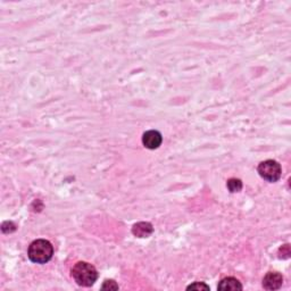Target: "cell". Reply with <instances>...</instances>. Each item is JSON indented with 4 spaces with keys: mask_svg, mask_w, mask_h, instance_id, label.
<instances>
[{
    "mask_svg": "<svg viewBox=\"0 0 291 291\" xmlns=\"http://www.w3.org/2000/svg\"><path fill=\"white\" fill-rule=\"evenodd\" d=\"M72 276L81 287H91L98 279L96 267L87 261H77L72 269Z\"/></svg>",
    "mask_w": 291,
    "mask_h": 291,
    "instance_id": "6da1fadb",
    "label": "cell"
},
{
    "mask_svg": "<svg viewBox=\"0 0 291 291\" xmlns=\"http://www.w3.org/2000/svg\"><path fill=\"white\" fill-rule=\"evenodd\" d=\"M54 255V247L48 240L38 239L34 240L29 246L28 256L31 261L37 264H46L52 258Z\"/></svg>",
    "mask_w": 291,
    "mask_h": 291,
    "instance_id": "7a4b0ae2",
    "label": "cell"
},
{
    "mask_svg": "<svg viewBox=\"0 0 291 291\" xmlns=\"http://www.w3.org/2000/svg\"><path fill=\"white\" fill-rule=\"evenodd\" d=\"M257 171L261 178L269 182H276L281 178V174H282L280 164L276 161H273V159H267V161L261 162L258 165Z\"/></svg>",
    "mask_w": 291,
    "mask_h": 291,
    "instance_id": "3957f363",
    "label": "cell"
},
{
    "mask_svg": "<svg viewBox=\"0 0 291 291\" xmlns=\"http://www.w3.org/2000/svg\"><path fill=\"white\" fill-rule=\"evenodd\" d=\"M163 137L158 131L156 130H150L143 133L142 136V143L146 148L148 149H157L159 146L162 145Z\"/></svg>",
    "mask_w": 291,
    "mask_h": 291,
    "instance_id": "277c9868",
    "label": "cell"
},
{
    "mask_svg": "<svg viewBox=\"0 0 291 291\" xmlns=\"http://www.w3.org/2000/svg\"><path fill=\"white\" fill-rule=\"evenodd\" d=\"M283 276L277 272H269L263 279V287L266 290H277L282 287Z\"/></svg>",
    "mask_w": 291,
    "mask_h": 291,
    "instance_id": "5b68a950",
    "label": "cell"
},
{
    "mask_svg": "<svg viewBox=\"0 0 291 291\" xmlns=\"http://www.w3.org/2000/svg\"><path fill=\"white\" fill-rule=\"evenodd\" d=\"M217 289L221 291L243 290V284L240 283L239 280L235 279V277H225V279L221 280V282L218 283Z\"/></svg>",
    "mask_w": 291,
    "mask_h": 291,
    "instance_id": "8992f818",
    "label": "cell"
},
{
    "mask_svg": "<svg viewBox=\"0 0 291 291\" xmlns=\"http://www.w3.org/2000/svg\"><path fill=\"white\" fill-rule=\"evenodd\" d=\"M153 225L148 223V222H139L133 225L132 228V233L136 235V237L139 238H147L149 237L150 234L153 233Z\"/></svg>",
    "mask_w": 291,
    "mask_h": 291,
    "instance_id": "52a82bcc",
    "label": "cell"
},
{
    "mask_svg": "<svg viewBox=\"0 0 291 291\" xmlns=\"http://www.w3.org/2000/svg\"><path fill=\"white\" fill-rule=\"evenodd\" d=\"M227 187L230 192H239L243 189V182L239 179H230L228 180Z\"/></svg>",
    "mask_w": 291,
    "mask_h": 291,
    "instance_id": "ba28073f",
    "label": "cell"
},
{
    "mask_svg": "<svg viewBox=\"0 0 291 291\" xmlns=\"http://www.w3.org/2000/svg\"><path fill=\"white\" fill-rule=\"evenodd\" d=\"M103 290H119V286H117L115 281L113 280H106L101 287Z\"/></svg>",
    "mask_w": 291,
    "mask_h": 291,
    "instance_id": "9c48e42d",
    "label": "cell"
},
{
    "mask_svg": "<svg viewBox=\"0 0 291 291\" xmlns=\"http://www.w3.org/2000/svg\"><path fill=\"white\" fill-rule=\"evenodd\" d=\"M187 290H209V286L204 282H195L187 288Z\"/></svg>",
    "mask_w": 291,
    "mask_h": 291,
    "instance_id": "30bf717a",
    "label": "cell"
}]
</instances>
